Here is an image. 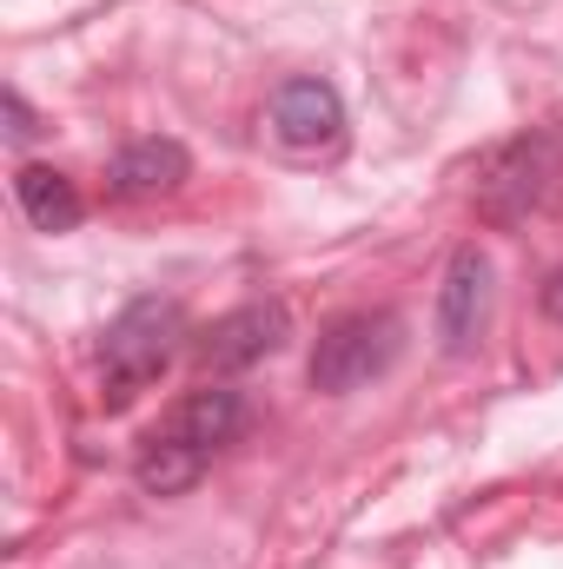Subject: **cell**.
Masks as SVG:
<instances>
[{
  "label": "cell",
  "mask_w": 563,
  "mask_h": 569,
  "mask_svg": "<svg viewBox=\"0 0 563 569\" xmlns=\"http://www.w3.org/2000/svg\"><path fill=\"white\" fill-rule=\"evenodd\" d=\"M246 418H253V405H246V391H233V385L186 391L159 425L146 430L140 457H134V483H140L146 497H179V490H192V483L206 477V463H213L226 443H239Z\"/></svg>",
  "instance_id": "cell-1"
},
{
  "label": "cell",
  "mask_w": 563,
  "mask_h": 569,
  "mask_svg": "<svg viewBox=\"0 0 563 569\" xmlns=\"http://www.w3.org/2000/svg\"><path fill=\"white\" fill-rule=\"evenodd\" d=\"M477 219L491 232H517L544 212L563 206V120L544 127H524L497 146L484 166H477V192H471Z\"/></svg>",
  "instance_id": "cell-2"
},
{
  "label": "cell",
  "mask_w": 563,
  "mask_h": 569,
  "mask_svg": "<svg viewBox=\"0 0 563 569\" xmlns=\"http://www.w3.org/2000/svg\"><path fill=\"white\" fill-rule=\"evenodd\" d=\"M186 338V311L159 291H140L134 305H120V318L100 338V391L107 405H134L146 385L166 378V365L179 358Z\"/></svg>",
  "instance_id": "cell-3"
},
{
  "label": "cell",
  "mask_w": 563,
  "mask_h": 569,
  "mask_svg": "<svg viewBox=\"0 0 563 569\" xmlns=\"http://www.w3.org/2000/svg\"><path fill=\"white\" fill-rule=\"evenodd\" d=\"M398 351H405V318L398 311H345L318 331L305 378L325 398H352V391L378 385L398 365Z\"/></svg>",
  "instance_id": "cell-4"
},
{
  "label": "cell",
  "mask_w": 563,
  "mask_h": 569,
  "mask_svg": "<svg viewBox=\"0 0 563 569\" xmlns=\"http://www.w3.org/2000/svg\"><path fill=\"white\" fill-rule=\"evenodd\" d=\"M491 305H497V272L484 259V246H457L444 259V279H437V305H431V331H437V351L444 358H471L491 331Z\"/></svg>",
  "instance_id": "cell-5"
},
{
  "label": "cell",
  "mask_w": 563,
  "mask_h": 569,
  "mask_svg": "<svg viewBox=\"0 0 563 569\" xmlns=\"http://www.w3.org/2000/svg\"><path fill=\"white\" fill-rule=\"evenodd\" d=\"M285 338H292V311H285L279 298H253V305H233L226 318H213V325L199 331L192 358H199V371L233 378V371L266 365Z\"/></svg>",
  "instance_id": "cell-6"
},
{
  "label": "cell",
  "mask_w": 563,
  "mask_h": 569,
  "mask_svg": "<svg viewBox=\"0 0 563 569\" xmlns=\"http://www.w3.org/2000/svg\"><path fill=\"white\" fill-rule=\"evenodd\" d=\"M266 127H273V140L285 152H332V146L345 140V100H338L332 80L298 73V80H285L279 93H273Z\"/></svg>",
  "instance_id": "cell-7"
},
{
  "label": "cell",
  "mask_w": 563,
  "mask_h": 569,
  "mask_svg": "<svg viewBox=\"0 0 563 569\" xmlns=\"http://www.w3.org/2000/svg\"><path fill=\"white\" fill-rule=\"evenodd\" d=\"M192 179V152L166 133H146V140H127L113 159H107V192L113 199H159V192H179Z\"/></svg>",
  "instance_id": "cell-8"
},
{
  "label": "cell",
  "mask_w": 563,
  "mask_h": 569,
  "mask_svg": "<svg viewBox=\"0 0 563 569\" xmlns=\"http://www.w3.org/2000/svg\"><path fill=\"white\" fill-rule=\"evenodd\" d=\"M13 206L27 212L33 232H73V226L87 219L80 186H73L60 166H20V172H13Z\"/></svg>",
  "instance_id": "cell-9"
},
{
  "label": "cell",
  "mask_w": 563,
  "mask_h": 569,
  "mask_svg": "<svg viewBox=\"0 0 563 569\" xmlns=\"http://www.w3.org/2000/svg\"><path fill=\"white\" fill-rule=\"evenodd\" d=\"M33 133H40V120H33V107H27V93H20V87H7V140L27 146Z\"/></svg>",
  "instance_id": "cell-10"
},
{
  "label": "cell",
  "mask_w": 563,
  "mask_h": 569,
  "mask_svg": "<svg viewBox=\"0 0 563 569\" xmlns=\"http://www.w3.org/2000/svg\"><path fill=\"white\" fill-rule=\"evenodd\" d=\"M537 305H544V318H557V325H563V266L551 272V279H544V291H537Z\"/></svg>",
  "instance_id": "cell-11"
}]
</instances>
